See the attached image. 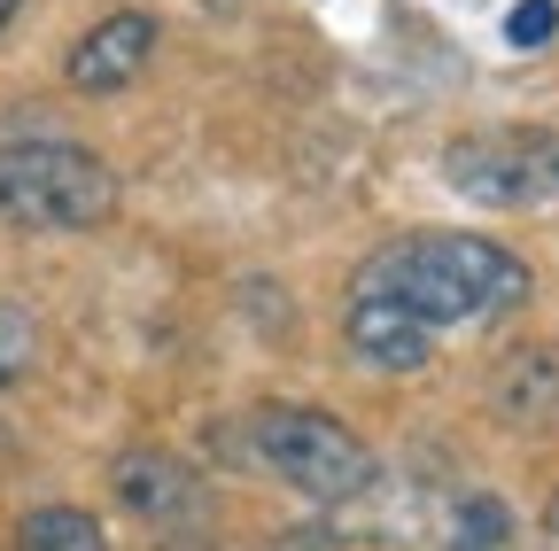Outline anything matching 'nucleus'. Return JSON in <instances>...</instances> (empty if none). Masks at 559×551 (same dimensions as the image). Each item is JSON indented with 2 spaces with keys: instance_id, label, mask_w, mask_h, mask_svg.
<instances>
[{
  "instance_id": "nucleus-5",
  "label": "nucleus",
  "mask_w": 559,
  "mask_h": 551,
  "mask_svg": "<svg viewBox=\"0 0 559 551\" xmlns=\"http://www.w3.org/2000/svg\"><path fill=\"white\" fill-rule=\"evenodd\" d=\"M109 490H117V505L132 513V520H148V528H194L202 520V481H194V466L187 458H171V451H124L117 466H109Z\"/></svg>"
},
{
  "instance_id": "nucleus-9",
  "label": "nucleus",
  "mask_w": 559,
  "mask_h": 551,
  "mask_svg": "<svg viewBox=\"0 0 559 551\" xmlns=\"http://www.w3.org/2000/svg\"><path fill=\"white\" fill-rule=\"evenodd\" d=\"M513 536V513L498 505V498H466L459 513H451V536H443V551H498Z\"/></svg>"
},
{
  "instance_id": "nucleus-8",
  "label": "nucleus",
  "mask_w": 559,
  "mask_h": 551,
  "mask_svg": "<svg viewBox=\"0 0 559 551\" xmlns=\"http://www.w3.org/2000/svg\"><path fill=\"white\" fill-rule=\"evenodd\" d=\"M16 551H109V536H102V520L79 513V505H39V513H24Z\"/></svg>"
},
{
  "instance_id": "nucleus-12",
  "label": "nucleus",
  "mask_w": 559,
  "mask_h": 551,
  "mask_svg": "<svg viewBox=\"0 0 559 551\" xmlns=\"http://www.w3.org/2000/svg\"><path fill=\"white\" fill-rule=\"evenodd\" d=\"M16 9H24V0H0V24H9V16H16Z\"/></svg>"
},
{
  "instance_id": "nucleus-3",
  "label": "nucleus",
  "mask_w": 559,
  "mask_h": 551,
  "mask_svg": "<svg viewBox=\"0 0 559 551\" xmlns=\"http://www.w3.org/2000/svg\"><path fill=\"white\" fill-rule=\"evenodd\" d=\"M249 466H264L272 481H288L311 505H342L373 490V451L366 435H349L334 411H304V404H257L241 420Z\"/></svg>"
},
{
  "instance_id": "nucleus-6",
  "label": "nucleus",
  "mask_w": 559,
  "mask_h": 551,
  "mask_svg": "<svg viewBox=\"0 0 559 551\" xmlns=\"http://www.w3.org/2000/svg\"><path fill=\"white\" fill-rule=\"evenodd\" d=\"M148 55H156V16L148 9H117V16H102L79 47H70L62 79L79 94H117V86H132V71Z\"/></svg>"
},
{
  "instance_id": "nucleus-4",
  "label": "nucleus",
  "mask_w": 559,
  "mask_h": 551,
  "mask_svg": "<svg viewBox=\"0 0 559 551\" xmlns=\"http://www.w3.org/2000/svg\"><path fill=\"white\" fill-rule=\"evenodd\" d=\"M443 179L481 211H551L559 202V132L513 124V132H466L443 148Z\"/></svg>"
},
{
  "instance_id": "nucleus-1",
  "label": "nucleus",
  "mask_w": 559,
  "mask_h": 551,
  "mask_svg": "<svg viewBox=\"0 0 559 551\" xmlns=\"http://www.w3.org/2000/svg\"><path fill=\"white\" fill-rule=\"evenodd\" d=\"M521 296H528V264L481 233H404V241L373 249L358 264V280H349V303H381V311L412 319L419 334L506 319Z\"/></svg>"
},
{
  "instance_id": "nucleus-7",
  "label": "nucleus",
  "mask_w": 559,
  "mask_h": 551,
  "mask_svg": "<svg viewBox=\"0 0 559 551\" xmlns=\"http://www.w3.org/2000/svg\"><path fill=\"white\" fill-rule=\"evenodd\" d=\"M489 411L506 428H559V350H513L489 373Z\"/></svg>"
},
{
  "instance_id": "nucleus-11",
  "label": "nucleus",
  "mask_w": 559,
  "mask_h": 551,
  "mask_svg": "<svg viewBox=\"0 0 559 551\" xmlns=\"http://www.w3.org/2000/svg\"><path fill=\"white\" fill-rule=\"evenodd\" d=\"M551 32H559V0H521V9L506 16V39L513 47H544Z\"/></svg>"
},
{
  "instance_id": "nucleus-2",
  "label": "nucleus",
  "mask_w": 559,
  "mask_h": 551,
  "mask_svg": "<svg viewBox=\"0 0 559 551\" xmlns=\"http://www.w3.org/2000/svg\"><path fill=\"white\" fill-rule=\"evenodd\" d=\"M117 218V171L79 141L0 148V226L16 233H94Z\"/></svg>"
},
{
  "instance_id": "nucleus-10",
  "label": "nucleus",
  "mask_w": 559,
  "mask_h": 551,
  "mask_svg": "<svg viewBox=\"0 0 559 551\" xmlns=\"http://www.w3.org/2000/svg\"><path fill=\"white\" fill-rule=\"evenodd\" d=\"M39 366V319L24 303H0V388H16Z\"/></svg>"
}]
</instances>
